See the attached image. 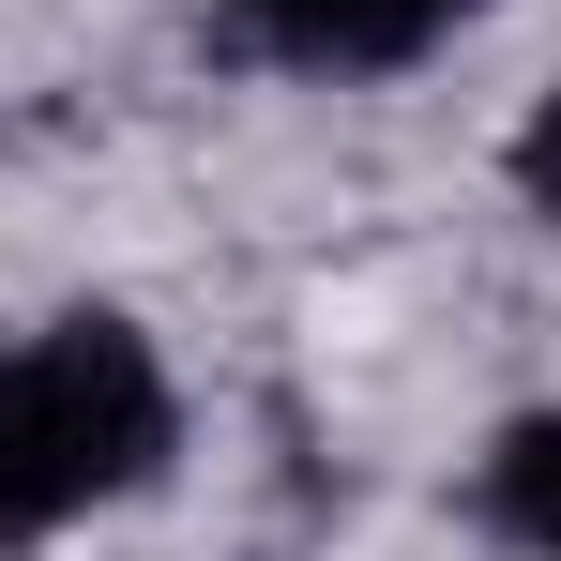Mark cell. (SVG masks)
I'll use <instances>...</instances> for the list:
<instances>
[{
  "instance_id": "obj_1",
  "label": "cell",
  "mask_w": 561,
  "mask_h": 561,
  "mask_svg": "<svg viewBox=\"0 0 561 561\" xmlns=\"http://www.w3.org/2000/svg\"><path fill=\"white\" fill-rule=\"evenodd\" d=\"M183 456V379L122 304H61L0 350V547H46Z\"/></svg>"
},
{
  "instance_id": "obj_2",
  "label": "cell",
  "mask_w": 561,
  "mask_h": 561,
  "mask_svg": "<svg viewBox=\"0 0 561 561\" xmlns=\"http://www.w3.org/2000/svg\"><path fill=\"white\" fill-rule=\"evenodd\" d=\"M470 15L485 0H228V46L274 61V77H410Z\"/></svg>"
},
{
  "instance_id": "obj_3",
  "label": "cell",
  "mask_w": 561,
  "mask_h": 561,
  "mask_svg": "<svg viewBox=\"0 0 561 561\" xmlns=\"http://www.w3.org/2000/svg\"><path fill=\"white\" fill-rule=\"evenodd\" d=\"M470 516L516 561H561V410H516V425L470 456Z\"/></svg>"
},
{
  "instance_id": "obj_4",
  "label": "cell",
  "mask_w": 561,
  "mask_h": 561,
  "mask_svg": "<svg viewBox=\"0 0 561 561\" xmlns=\"http://www.w3.org/2000/svg\"><path fill=\"white\" fill-rule=\"evenodd\" d=\"M501 168H516V197H531V213H561V92L516 122V152H501Z\"/></svg>"
}]
</instances>
